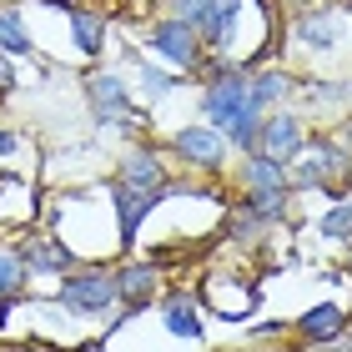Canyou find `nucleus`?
<instances>
[{
	"label": "nucleus",
	"mask_w": 352,
	"mask_h": 352,
	"mask_svg": "<svg viewBox=\"0 0 352 352\" xmlns=\"http://www.w3.org/2000/svg\"><path fill=\"white\" fill-rule=\"evenodd\" d=\"M247 206H257L272 221H277L282 206H287V171H282V162H272L262 151L247 162Z\"/></svg>",
	"instance_id": "obj_1"
},
{
	"label": "nucleus",
	"mask_w": 352,
	"mask_h": 352,
	"mask_svg": "<svg viewBox=\"0 0 352 352\" xmlns=\"http://www.w3.org/2000/svg\"><path fill=\"white\" fill-rule=\"evenodd\" d=\"M60 307H71L76 317H96V312H111L116 307V282L111 277H66L60 282Z\"/></svg>",
	"instance_id": "obj_2"
},
{
	"label": "nucleus",
	"mask_w": 352,
	"mask_h": 352,
	"mask_svg": "<svg viewBox=\"0 0 352 352\" xmlns=\"http://www.w3.org/2000/svg\"><path fill=\"white\" fill-rule=\"evenodd\" d=\"M201 106H206V116H212V126H232L247 111V76L242 71H227L221 81H212V91H206Z\"/></svg>",
	"instance_id": "obj_3"
},
{
	"label": "nucleus",
	"mask_w": 352,
	"mask_h": 352,
	"mask_svg": "<svg viewBox=\"0 0 352 352\" xmlns=\"http://www.w3.org/2000/svg\"><path fill=\"white\" fill-rule=\"evenodd\" d=\"M151 45L162 56H171L176 66H197L201 36H197V25H186V21H176V15H171V21H162V25L151 30Z\"/></svg>",
	"instance_id": "obj_4"
},
{
	"label": "nucleus",
	"mask_w": 352,
	"mask_h": 352,
	"mask_svg": "<svg viewBox=\"0 0 352 352\" xmlns=\"http://www.w3.org/2000/svg\"><path fill=\"white\" fill-rule=\"evenodd\" d=\"M257 151L272 156V162H292V156L302 151V126L292 116H272L257 126Z\"/></svg>",
	"instance_id": "obj_5"
},
{
	"label": "nucleus",
	"mask_w": 352,
	"mask_h": 352,
	"mask_svg": "<svg viewBox=\"0 0 352 352\" xmlns=\"http://www.w3.org/2000/svg\"><path fill=\"white\" fill-rule=\"evenodd\" d=\"M342 327H347V312L338 307V302H317V307H307V312L297 317V332H302L307 342H317V347L338 342Z\"/></svg>",
	"instance_id": "obj_6"
},
{
	"label": "nucleus",
	"mask_w": 352,
	"mask_h": 352,
	"mask_svg": "<svg viewBox=\"0 0 352 352\" xmlns=\"http://www.w3.org/2000/svg\"><path fill=\"white\" fill-rule=\"evenodd\" d=\"M111 282H116V302H126V312H141V307L151 302V292H156V267L126 262Z\"/></svg>",
	"instance_id": "obj_7"
},
{
	"label": "nucleus",
	"mask_w": 352,
	"mask_h": 352,
	"mask_svg": "<svg viewBox=\"0 0 352 352\" xmlns=\"http://www.w3.org/2000/svg\"><path fill=\"white\" fill-rule=\"evenodd\" d=\"M176 156L191 166H221V136L212 126H182L176 131Z\"/></svg>",
	"instance_id": "obj_8"
},
{
	"label": "nucleus",
	"mask_w": 352,
	"mask_h": 352,
	"mask_svg": "<svg viewBox=\"0 0 352 352\" xmlns=\"http://www.w3.org/2000/svg\"><path fill=\"white\" fill-rule=\"evenodd\" d=\"M111 201H116V212H121V247H131L136 242V227L146 221V212L162 197H151V191H131L126 182H116V186H111Z\"/></svg>",
	"instance_id": "obj_9"
},
{
	"label": "nucleus",
	"mask_w": 352,
	"mask_h": 352,
	"mask_svg": "<svg viewBox=\"0 0 352 352\" xmlns=\"http://www.w3.org/2000/svg\"><path fill=\"white\" fill-rule=\"evenodd\" d=\"M21 262L25 272H66L76 267V252L60 242H45V236H30V242H21Z\"/></svg>",
	"instance_id": "obj_10"
},
{
	"label": "nucleus",
	"mask_w": 352,
	"mask_h": 352,
	"mask_svg": "<svg viewBox=\"0 0 352 352\" xmlns=\"http://www.w3.org/2000/svg\"><path fill=\"white\" fill-rule=\"evenodd\" d=\"M236 6L242 0H206V10H201V41L212 45V51H221V45L232 41V25H236Z\"/></svg>",
	"instance_id": "obj_11"
},
{
	"label": "nucleus",
	"mask_w": 352,
	"mask_h": 352,
	"mask_svg": "<svg viewBox=\"0 0 352 352\" xmlns=\"http://www.w3.org/2000/svg\"><path fill=\"white\" fill-rule=\"evenodd\" d=\"M121 182L131 191H151V197H162L166 171H162V162H156L151 151H131V156H126V166H121Z\"/></svg>",
	"instance_id": "obj_12"
},
{
	"label": "nucleus",
	"mask_w": 352,
	"mask_h": 352,
	"mask_svg": "<svg viewBox=\"0 0 352 352\" xmlns=\"http://www.w3.org/2000/svg\"><path fill=\"white\" fill-rule=\"evenodd\" d=\"M86 91H91V101H96V111H101V116H126V111H131L116 76H91Z\"/></svg>",
	"instance_id": "obj_13"
},
{
	"label": "nucleus",
	"mask_w": 352,
	"mask_h": 352,
	"mask_svg": "<svg viewBox=\"0 0 352 352\" xmlns=\"http://www.w3.org/2000/svg\"><path fill=\"white\" fill-rule=\"evenodd\" d=\"M71 36H76V45H81L86 56H101V45H106L101 21H96V15H86V10H71Z\"/></svg>",
	"instance_id": "obj_14"
},
{
	"label": "nucleus",
	"mask_w": 352,
	"mask_h": 352,
	"mask_svg": "<svg viewBox=\"0 0 352 352\" xmlns=\"http://www.w3.org/2000/svg\"><path fill=\"white\" fill-rule=\"evenodd\" d=\"M166 327L176 332V338H201V322H197L191 297H171V302H166Z\"/></svg>",
	"instance_id": "obj_15"
},
{
	"label": "nucleus",
	"mask_w": 352,
	"mask_h": 352,
	"mask_svg": "<svg viewBox=\"0 0 352 352\" xmlns=\"http://www.w3.org/2000/svg\"><path fill=\"white\" fill-rule=\"evenodd\" d=\"M0 51H15V56L30 51V36H25V25H21L15 10H0Z\"/></svg>",
	"instance_id": "obj_16"
},
{
	"label": "nucleus",
	"mask_w": 352,
	"mask_h": 352,
	"mask_svg": "<svg viewBox=\"0 0 352 352\" xmlns=\"http://www.w3.org/2000/svg\"><path fill=\"white\" fill-rule=\"evenodd\" d=\"M21 282H25L21 252H0V297H15V292H21Z\"/></svg>",
	"instance_id": "obj_17"
},
{
	"label": "nucleus",
	"mask_w": 352,
	"mask_h": 352,
	"mask_svg": "<svg viewBox=\"0 0 352 352\" xmlns=\"http://www.w3.org/2000/svg\"><path fill=\"white\" fill-rule=\"evenodd\" d=\"M282 96H287V81H282V76H257V81H247V101L252 106H267V101H282Z\"/></svg>",
	"instance_id": "obj_18"
},
{
	"label": "nucleus",
	"mask_w": 352,
	"mask_h": 352,
	"mask_svg": "<svg viewBox=\"0 0 352 352\" xmlns=\"http://www.w3.org/2000/svg\"><path fill=\"white\" fill-rule=\"evenodd\" d=\"M302 41H307V45H322V51H327V45L338 41V36H332V15H307V21H302Z\"/></svg>",
	"instance_id": "obj_19"
},
{
	"label": "nucleus",
	"mask_w": 352,
	"mask_h": 352,
	"mask_svg": "<svg viewBox=\"0 0 352 352\" xmlns=\"http://www.w3.org/2000/svg\"><path fill=\"white\" fill-rule=\"evenodd\" d=\"M322 232H327V236H352V201L332 206V212H327V221H322Z\"/></svg>",
	"instance_id": "obj_20"
},
{
	"label": "nucleus",
	"mask_w": 352,
	"mask_h": 352,
	"mask_svg": "<svg viewBox=\"0 0 352 352\" xmlns=\"http://www.w3.org/2000/svg\"><path fill=\"white\" fill-rule=\"evenodd\" d=\"M297 186H327V162H297Z\"/></svg>",
	"instance_id": "obj_21"
},
{
	"label": "nucleus",
	"mask_w": 352,
	"mask_h": 352,
	"mask_svg": "<svg viewBox=\"0 0 352 352\" xmlns=\"http://www.w3.org/2000/svg\"><path fill=\"white\" fill-rule=\"evenodd\" d=\"M201 10H206V0H171V15H176V21H186V25H197Z\"/></svg>",
	"instance_id": "obj_22"
},
{
	"label": "nucleus",
	"mask_w": 352,
	"mask_h": 352,
	"mask_svg": "<svg viewBox=\"0 0 352 352\" xmlns=\"http://www.w3.org/2000/svg\"><path fill=\"white\" fill-rule=\"evenodd\" d=\"M141 86H146V96H151V101H162V96H166V86H171V81H166V76H162V71H141Z\"/></svg>",
	"instance_id": "obj_23"
},
{
	"label": "nucleus",
	"mask_w": 352,
	"mask_h": 352,
	"mask_svg": "<svg viewBox=\"0 0 352 352\" xmlns=\"http://www.w3.org/2000/svg\"><path fill=\"white\" fill-rule=\"evenodd\" d=\"M10 312H15V297H0V332H6V322H10Z\"/></svg>",
	"instance_id": "obj_24"
},
{
	"label": "nucleus",
	"mask_w": 352,
	"mask_h": 352,
	"mask_svg": "<svg viewBox=\"0 0 352 352\" xmlns=\"http://www.w3.org/2000/svg\"><path fill=\"white\" fill-rule=\"evenodd\" d=\"M0 86H15V71L6 66V60H0Z\"/></svg>",
	"instance_id": "obj_25"
},
{
	"label": "nucleus",
	"mask_w": 352,
	"mask_h": 352,
	"mask_svg": "<svg viewBox=\"0 0 352 352\" xmlns=\"http://www.w3.org/2000/svg\"><path fill=\"white\" fill-rule=\"evenodd\" d=\"M15 151V136H6V131H0V156H10Z\"/></svg>",
	"instance_id": "obj_26"
},
{
	"label": "nucleus",
	"mask_w": 352,
	"mask_h": 352,
	"mask_svg": "<svg viewBox=\"0 0 352 352\" xmlns=\"http://www.w3.org/2000/svg\"><path fill=\"white\" fill-rule=\"evenodd\" d=\"M81 352H106V342H86V347H81Z\"/></svg>",
	"instance_id": "obj_27"
},
{
	"label": "nucleus",
	"mask_w": 352,
	"mask_h": 352,
	"mask_svg": "<svg viewBox=\"0 0 352 352\" xmlns=\"http://www.w3.org/2000/svg\"><path fill=\"white\" fill-rule=\"evenodd\" d=\"M45 6H71V10H76V0H45Z\"/></svg>",
	"instance_id": "obj_28"
}]
</instances>
